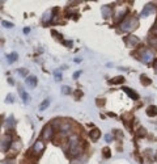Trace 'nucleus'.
Masks as SVG:
<instances>
[{
  "label": "nucleus",
  "instance_id": "1",
  "mask_svg": "<svg viewBox=\"0 0 157 164\" xmlns=\"http://www.w3.org/2000/svg\"><path fill=\"white\" fill-rule=\"evenodd\" d=\"M82 151V145L76 135L70 138V146H68V155L71 158H76L81 154Z\"/></svg>",
  "mask_w": 157,
  "mask_h": 164
},
{
  "label": "nucleus",
  "instance_id": "2",
  "mask_svg": "<svg viewBox=\"0 0 157 164\" xmlns=\"http://www.w3.org/2000/svg\"><path fill=\"white\" fill-rule=\"evenodd\" d=\"M137 18L134 16H127L126 18H123L119 24V28L122 32H132L135 28H137Z\"/></svg>",
  "mask_w": 157,
  "mask_h": 164
},
{
  "label": "nucleus",
  "instance_id": "3",
  "mask_svg": "<svg viewBox=\"0 0 157 164\" xmlns=\"http://www.w3.org/2000/svg\"><path fill=\"white\" fill-rule=\"evenodd\" d=\"M140 59L144 63H151L152 59H153V53H152L151 50H147V49H143L141 53H140Z\"/></svg>",
  "mask_w": 157,
  "mask_h": 164
},
{
  "label": "nucleus",
  "instance_id": "4",
  "mask_svg": "<svg viewBox=\"0 0 157 164\" xmlns=\"http://www.w3.org/2000/svg\"><path fill=\"white\" fill-rule=\"evenodd\" d=\"M42 138L43 139H51L52 138V127L50 125H47L45 129H43V131H42Z\"/></svg>",
  "mask_w": 157,
  "mask_h": 164
},
{
  "label": "nucleus",
  "instance_id": "5",
  "mask_svg": "<svg viewBox=\"0 0 157 164\" xmlns=\"http://www.w3.org/2000/svg\"><path fill=\"white\" fill-rule=\"evenodd\" d=\"M155 12V7H153V4H147V6L144 7V9H143V12H141V14L140 16L141 17H145V16H148V14H151V13H153Z\"/></svg>",
  "mask_w": 157,
  "mask_h": 164
},
{
  "label": "nucleus",
  "instance_id": "6",
  "mask_svg": "<svg viewBox=\"0 0 157 164\" xmlns=\"http://www.w3.org/2000/svg\"><path fill=\"white\" fill-rule=\"evenodd\" d=\"M43 148H45V145L42 143V141H37L36 143H34V146H33V152L34 154H41L43 151Z\"/></svg>",
  "mask_w": 157,
  "mask_h": 164
},
{
  "label": "nucleus",
  "instance_id": "7",
  "mask_svg": "<svg viewBox=\"0 0 157 164\" xmlns=\"http://www.w3.org/2000/svg\"><path fill=\"white\" fill-rule=\"evenodd\" d=\"M124 41L128 46H136V45L139 43V38L135 37V36H127Z\"/></svg>",
  "mask_w": 157,
  "mask_h": 164
},
{
  "label": "nucleus",
  "instance_id": "8",
  "mask_svg": "<svg viewBox=\"0 0 157 164\" xmlns=\"http://www.w3.org/2000/svg\"><path fill=\"white\" fill-rule=\"evenodd\" d=\"M89 137H90V139L93 142H96V141H98L100 139V137H101V131H100V129H93V130L89 133Z\"/></svg>",
  "mask_w": 157,
  "mask_h": 164
},
{
  "label": "nucleus",
  "instance_id": "9",
  "mask_svg": "<svg viewBox=\"0 0 157 164\" xmlns=\"http://www.w3.org/2000/svg\"><path fill=\"white\" fill-rule=\"evenodd\" d=\"M25 83H26V86H29L30 88H34V87L37 86V78L34 76V75L28 76V78H26V80H25Z\"/></svg>",
  "mask_w": 157,
  "mask_h": 164
},
{
  "label": "nucleus",
  "instance_id": "10",
  "mask_svg": "<svg viewBox=\"0 0 157 164\" xmlns=\"http://www.w3.org/2000/svg\"><path fill=\"white\" fill-rule=\"evenodd\" d=\"M122 89H123V91L127 93V95H128L132 100H137V98H139V95H137L136 92H134L132 91V89H130V88H127V87H122Z\"/></svg>",
  "mask_w": 157,
  "mask_h": 164
},
{
  "label": "nucleus",
  "instance_id": "11",
  "mask_svg": "<svg viewBox=\"0 0 157 164\" xmlns=\"http://www.w3.org/2000/svg\"><path fill=\"white\" fill-rule=\"evenodd\" d=\"M11 146H12V141L8 138H4L3 142H2V150L3 151H7V150H11Z\"/></svg>",
  "mask_w": 157,
  "mask_h": 164
},
{
  "label": "nucleus",
  "instance_id": "12",
  "mask_svg": "<svg viewBox=\"0 0 157 164\" xmlns=\"http://www.w3.org/2000/svg\"><path fill=\"white\" fill-rule=\"evenodd\" d=\"M126 13H127V9H126V8L118 9V11H117V14H115V20H117V21H122L121 17H124V18H126Z\"/></svg>",
  "mask_w": 157,
  "mask_h": 164
},
{
  "label": "nucleus",
  "instance_id": "13",
  "mask_svg": "<svg viewBox=\"0 0 157 164\" xmlns=\"http://www.w3.org/2000/svg\"><path fill=\"white\" fill-rule=\"evenodd\" d=\"M147 116H149V117H155V116H157V106L151 105V106L147 108Z\"/></svg>",
  "mask_w": 157,
  "mask_h": 164
},
{
  "label": "nucleus",
  "instance_id": "14",
  "mask_svg": "<svg viewBox=\"0 0 157 164\" xmlns=\"http://www.w3.org/2000/svg\"><path fill=\"white\" fill-rule=\"evenodd\" d=\"M111 14V7L110 6H106L102 8V16H104V18H109Z\"/></svg>",
  "mask_w": 157,
  "mask_h": 164
},
{
  "label": "nucleus",
  "instance_id": "15",
  "mask_svg": "<svg viewBox=\"0 0 157 164\" xmlns=\"http://www.w3.org/2000/svg\"><path fill=\"white\" fill-rule=\"evenodd\" d=\"M123 82H124V78H123V76H118V78L111 79L109 83H110V84H121V83H123Z\"/></svg>",
  "mask_w": 157,
  "mask_h": 164
},
{
  "label": "nucleus",
  "instance_id": "16",
  "mask_svg": "<svg viewBox=\"0 0 157 164\" xmlns=\"http://www.w3.org/2000/svg\"><path fill=\"white\" fill-rule=\"evenodd\" d=\"M70 130H71V125H70V123H64V125L60 126V131H62L63 134L70 133Z\"/></svg>",
  "mask_w": 157,
  "mask_h": 164
},
{
  "label": "nucleus",
  "instance_id": "17",
  "mask_svg": "<svg viewBox=\"0 0 157 164\" xmlns=\"http://www.w3.org/2000/svg\"><path fill=\"white\" fill-rule=\"evenodd\" d=\"M7 58H8V62H9V63H13L14 61H17L18 55H17V53H12V54H9Z\"/></svg>",
  "mask_w": 157,
  "mask_h": 164
},
{
  "label": "nucleus",
  "instance_id": "18",
  "mask_svg": "<svg viewBox=\"0 0 157 164\" xmlns=\"http://www.w3.org/2000/svg\"><path fill=\"white\" fill-rule=\"evenodd\" d=\"M50 105V100H48V98H46L45 101L43 102H41V105H39V110H45V109Z\"/></svg>",
  "mask_w": 157,
  "mask_h": 164
},
{
  "label": "nucleus",
  "instance_id": "19",
  "mask_svg": "<svg viewBox=\"0 0 157 164\" xmlns=\"http://www.w3.org/2000/svg\"><path fill=\"white\" fill-rule=\"evenodd\" d=\"M140 80H141V83H143L144 84V86H145V84H151L152 82H151V79H148V78H147L145 79V75H141V78H140Z\"/></svg>",
  "mask_w": 157,
  "mask_h": 164
},
{
  "label": "nucleus",
  "instance_id": "20",
  "mask_svg": "<svg viewBox=\"0 0 157 164\" xmlns=\"http://www.w3.org/2000/svg\"><path fill=\"white\" fill-rule=\"evenodd\" d=\"M20 93H21V96H22V100L24 101H28V98H29V95H28V93L25 92V91H22V89H20Z\"/></svg>",
  "mask_w": 157,
  "mask_h": 164
},
{
  "label": "nucleus",
  "instance_id": "21",
  "mask_svg": "<svg viewBox=\"0 0 157 164\" xmlns=\"http://www.w3.org/2000/svg\"><path fill=\"white\" fill-rule=\"evenodd\" d=\"M2 25L4 28H13V24L12 22H8V21H2Z\"/></svg>",
  "mask_w": 157,
  "mask_h": 164
},
{
  "label": "nucleus",
  "instance_id": "22",
  "mask_svg": "<svg viewBox=\"0 0 157 164\" xmlns=\"http://www.w3.org/2000/svg\"><path fill=\"white\" fill-rule=\"evenodd\" d=\"M17 72L18 74H21V75H28V70H25V68H20V70H17Z\"/></svg>",
  "mask_w": 157,
  "mask_h": 164
},
{
  "label": "nucleus",
  "instance_id": "23",
  "mask_svg": "<svg viewBox=\"0 0 157 164\" xmlns=\"http://www.w3.org/2000/svg\"><path fill=\"white\" fill-rule=\"evenodd\" d=\"M104 155L106 158H110V150H109V148H104Z\"/></svg>",
  "mask_w": 157,
  "mask_h": 164
},
{
  "label": "nucleus",
  "instance_id": "24",
  "mask_svg": "<svg viewBox=\"0 0 157 164\" xmlns=\"http://www.w3.org/2000/svg\"><path fill=\"white\" fill-rule=\"evenodd\" d=\"M51 14H52L51 12H47V13L45 14V17H43V21H47V20L50 18V16H51Z\"/></svg>",
  "mask_w": 157,
  "mask_h": 164
},
{
  "label": "nucleus",
  "instance_id": "25",
  "mask_svg": "<svg viewBox=\"0 0 157 164\" xmlns=\"http://www.w3.org/2000/svg\"><path fill=\"white\" fill-rule=\"evenodd\" d=\"M151 32L153 33V34H156V36H157V21H156V24H155V26L152 28V30H151Z\"/></svg>",
  "mask_w": 157,
  "mask_h": 164
},
{
  "label": "nucleus",
  "instance_id": "26",
  "mask_svg": "<svg viewBox=\"0 0 157 164\" xmlns=\"http://www.w3.org/2000/svg\"><path fill=\"white\" fill-rule=\"evenodd\" d=\"M62 92H63V93H68V92H70V88H68L67 86H64V87L62 88Z\"/></svg>",
  "mask_w": 157,
  "mask_h": 164
},
{
  "label": "nucleus",
  "instance_id": "27",
  "mask_svg": "<svg viewBox=\"0 0 157 164\" xmlns=\"http://www.w3.org/2000/svg\"><path fill=\"white\" fill-rule=\"evenodd\" d=\"M149 42H151L152 45H155V46H157V39H156V38H151Z\"/></svg>",
  "mask_w": 157,
  "mask_h": 164
},
{
  "label": "nucleus",
  "instance_id": "28",
  "mask_svg": "<svg viewBox=\"0 0 157 164\" xmlns=\"http://www.w3.org/2000/svg\"><path fill=\"white\" fill-rule=\"evenodd\" d=\"M6 101H7V102H12V101H13V96H12V95H8V98H7Z\"/></svg>",
  "mask_w": 157,
  "mask_h": 164
},
{
  "label": "nucleus",
  "instance_id": "29",
  "mask_svg": "<svg viewBox=\"0 0 157 164\" xmlns=\"http://www.w3.org/2000/svg\"><path fill=\"white\" fill-rule=\"evenodd\" d=\"M105 139H106V142H111V135L106 134V135H105Z\"/></svg>",
  "mask_w": 157,
  "mask_h": 164
},
{
  "label": "nucleus",
  "instance_id": "30",
  "mask_svg": "<svg viewBox=\"0 0 157 164\" xmlns=\"http://www.w3.org/2000/svg\"><path fill=\"white\" fill-rule=\"evenodd\" d=\"M55 79L56 80H60V72H55Z\"/></svg>",
  "mask_w": 157,
  "mask_h": 164
},
{
  "label": "nucleus",
  "instance_id": "31",
  "mask_svg": "<svg viewBox=\"0 0 157 164\" xmlns=\"http://www.w3.org/2000/svg\"><path fill=\"white\" fill-rule=\"evenodd\" d=\"M80 74H81V71H77V72L75 74V75H73V79H77L78 76H80Z\"/></svg>",
  "mask_w": 157,
  "mask_h": 164
},
{
  "label": "nucleus",
  "instance_id": "32",
  "mask_svg": "<svg viewBox=\"0 0 157 164\" xmlns=\"http://www.w3.org/2000/svg\"><path fill=\"white\" fill-rule=\"evenodd\" d=\"M144 134H145V131L143 130V129H141V130L139 131V135H144Z\"/></svg>",
  "mask_w": 157,
  "mask_h": 164
},
{
  "label": "nucleus",
  "instance_id": "33",
  "mask_svg": "<svg viewBox=\"0 0 157 164\" xmlns=\"http://www.w3.org/2000/svg\"><path fill=\"white\" fill-rule=\"evenodd\" d=\"M24 32H25V33H29V32H30V29H29V28H25V29H24Z\"/></svg>",
  "mask_w": 157,
  "mask_h": 164
},
{
  "label": "nucleus",
  "instance_id": "34",
  "mask_svg": "<svg viewBox=\"0 0 157 164\" xmlns=\"http://www.w3.org/2000/svg\"><path fill=\"white\" fill-rule=\"evenodd\" d=\"M156 71H157V62H156Z\"/></svg>",
  "mask_w": 157,
  "mask_h": 164
}]
</instances>
